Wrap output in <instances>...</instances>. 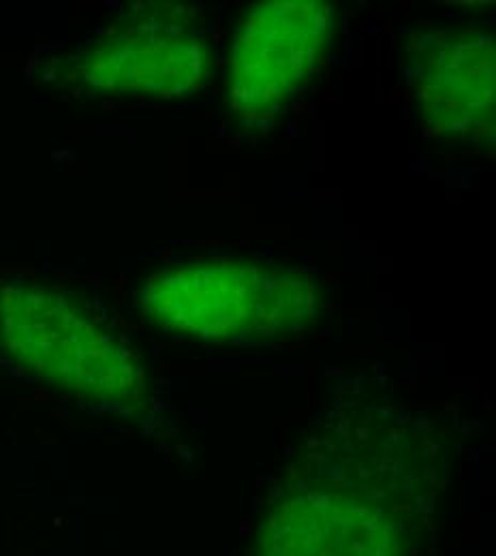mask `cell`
Masks as SVG:
<instances>
[{
    "label": "cell",
    "mask_w": 496,
    "mask_h": 556,
    "mask_svg": "<svg viewBox=\"0 0 496 556\" xmlns=\"http://www.w3.org/2000/svg\"><path fill=\"white\" fill-rule=\"evenodd\" d=\"M138 304L167 334L211 345H266L306 332L323 293L297 270L211 260L152 273L140 282Z\"/></svg>",
    "instance_id": "obj_1"
},
{
    "label": "cell",
    "mask_w": 496,
    "mask_h": 556,
    "mask_svg": "<svg viewBox=\"0 0 496 556\" xmlns=\"http://www.w3.org/2000/svg\"><path fill=\"white\" fill-rule=\"evenodd\" d=\"M0 348L26 375L79 403L120 416L148 405L150 383L136 351L54 287L0 285Z\"/></svg>",
    "instance_id": "obj_2"
},
{
    "label": "cell",
    "mask_w": 496,
    "mask_h": 556,
    "mask_svg": "<svg viewBox=\"0 0 496 556\" xmlns=\"http://www.w3.org/2000/svg\"><path fill=\"white\" fill-rule=\"evenodd\" d=\"M213 71V37L198 13L152 4L77 39L48 79L88 97L185 99L206 88Z\"/></svg>",
    "instance_id": "obj_3"
},
{
    "label": "cell",
    "mask_w": 496,
    "mask_h": 556,
    "mask_svg": "<svg viewBox=\"0 0 496 556\" xmlns=\"http://www.w3.org/2000/svg\"><path fill=\"white\" fill-rule=\"evenodd\" d=\"M339 9L323 0L251 7L236 30L229 105L244 127L277 118L330 54Z\"/></svg>",
    "instance_id": "obj_4"
},
{
    "label": "cell",
    "mask_w": 496,
    "mask_h": 556,
    "mask_svg": "<svg viewBox=\"0 0 496 556\" xmlns=\"http://www.w3.org/2000/svg\"><path fill=\"white\" fill-rule=\"evenodd\" d=\"M409 88L425 131L438 141L495 138V39L482 28H432L407 54Z\"/></svg>",
    "instance_id": "obj_5"
},
{
    "label": "cell",
    "mask_w": 496,
    "mask_h": 556,
    "mask_svg": "<svg viewBox=\"0 0 496 556\" xmlns=\"http://www.w3.org/2000/svg\"><path fill=\"white\" fill-rule=\"evenodd\" d=\"M403 520L368 496L304 490L266 514L255 556H405Z\"/></svg>",
    "instance_id": "obj_6"
}]
</instances>
